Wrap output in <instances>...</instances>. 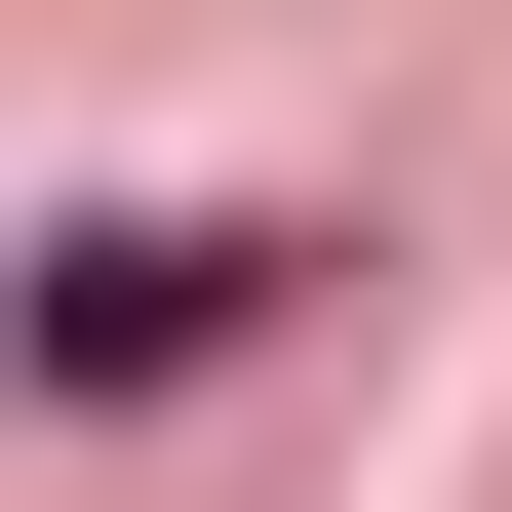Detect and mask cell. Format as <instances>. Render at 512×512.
Listing matches in <instances>:
<instances>
[{
  "label": "cell",
  "instance_id": "cell-1",
  "mask_svg": "<svg viewBox=\"0 0 512 512\" xmlns=\"http://www.w3.org/2000/svg\"><path fill=\"white\" fill-rule=\"evenodd\" d=\"M316 276H355V237H276V197H79V237L0 276V355H40V394H197V355L316 316Z\"/></svg>",
  "mask_w": 512,
  "mask_h": 512
}]
</instances>
